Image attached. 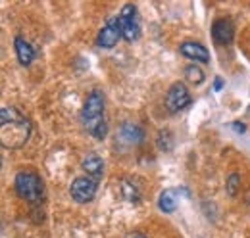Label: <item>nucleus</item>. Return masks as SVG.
<instances>
[{
  "instance_id": "nucleus-16",
  "label": "nucleus",
  "mask_w": 250,
  "mask_h": 238,
  "mask_svg": "<svg viewBox=\"0 0 250 238\" xmlns=\"http://www.w3.org/2000/svg\"><path fill=\"white\" fill-rule=\"evenodd\" d=\"M239 188H241V175H239V173H231V175L227 177V182H225L227 194L235 198V196L239 194Z\"/></svg>"
},
{
  "instance_id": "nucleus-6",
  "label": "nucleus",
  "mask_w": 250,
  "mask_h": 238,
  "mask_svg": "<svg viewBox=\"0 0 250 238\" xmlns=\"http://www.w3.org/2000/svg\"><path fill=\"white\" fill-rule=\"evenodd\" d=\"M190 102H192V98H190V92H188L185 83L177 81V83H173V85L167 89V94H166V108H167L171 114H177V112L188 108Z\"/></svg>"
},
{
  "instance_id": "nucleus-12",
  "label": "nucleus",
  "mask_w": 250,
  "mask_h": 238,
  "mask_svg": "<svg viewBox=\"0 0 250 238\" xmlns=\"http://www.w3.org/2000/svg\"><path fill=\"white\" fill-rule=\"evenodd\" d=\"M14 48H16V56L20 60L21 65H31V61L35 60V48L31 46L29 40H25L23 37H16L14 39Z\"/></svg>"
},
{
  "instance_id": "nucleus-18",
  "label": "nucleus",
  "mask_w": 250,
  "mask_h": 238,
  "mask_svg": "<svg viewBox=\"0 0 250 238\" xmlns=\"http://www.w3.org/2000/svg\"><path fill=\"white\" fill-rule=\"evenodd\" d=\"M223 87V81H221V77H216V83H214V90H221Z\"/></svg>"
},
{
  "instance_id": "nucleus-17",
  "label": "nucleus",
  "mask_w": 250,
  "mask_h": 238,
  "mask_svg": "<svg viewBox=\"0 0 250 238\" xmlns=\"http://www.w3.org/2000/svg\"><path fill=\"white\" fill-rule=\"evenodd\" d=\"M158 146L162 150H171V146H173V137H171V133L169 131H160L158 133Z\"/></svg>"
},
{
  "instance_id": "nucleus-7",
  "label": "nucleus",
  "mask_w": 250,
  "mask_h": 238,
  "mask_svg": "<svg viewBox=\"0 0 250 238\" xmlns=\"http://www.w3.org/2000/svg\"><path fill=\"white\" fill-rule=\"evenodd\" d=\"M120 39H124L122 25H120V16H114V18H108V21L104 23V27L98 31L96 46H100L104 50H110V48H114L120 42Z\"/></svg>"
},
{
  "instance_id": "nucleus-10",
  "label": "nucleus",
  "mask_w": 250,
  "mask_h": 238,
  "mask_svg": "<svg viewBox=\"0 0 250 238\" xmlns=\"http://www.w3.org/2000/svg\"><path fill=\"white\" fill-rule=\"evenodd\" d=\"M179 52H181L185 58L194 60V61H198V63H208V61H210V52H208V48H206L204 44H200V42H194V40H185V42H181Z\"/></svg>"
},
{
  "instance_id": "nucleus-9",
  "label": "nucleus",
  "mask_w": 250,
  "mask_h": 238,
  "mask_svg": "<svg viewBox=\"0 0 250 238\" xmlns=\"http://www.w3.org/2000/svg\"><path fill=\"white\" fill-rule=\"evenodd\" d=\"M116 139H118L122 144H125V146H139V144L145 140V131H143L139 125L125 121V123L120 125Z\"/></svg>"
},
{
  "instance_id": "nucleus-5",
  "label": "nucleus",
  "mask_w": 250,
  "mask_h": 238,
  "mask_svg": "<svg viewBox=\"0 0 250 238\" xmlns=\"http://www.w3.org/2000/svg\"><path fill=\"white\" fill-rule=\"evenodd\" d=\"M98 190V180H94L91 177H77L73 178L71 186H69V194L73 198V202L77 204H89L93 202Z\"/></svg>"
},
{
  "instance_id": "nucleus-15",
  "label": "nucleus",
  "mask_w": 250,
  "mask_h": 238,
  "mask_svg": "<svg viewBox=\"0 0 250 238\" xmlns=\"http://www.w3.org/2000/svg\"><path fill=\"white\" fill-rule=\"evenodd\" d=\"M185 79H187L188 83H192V85H202L206 75H204V71L196 63H188L187 67H185Z\"/></svg>"
},
{
  "instance_id": "nucleus-4",
  "label": "nucleus",
  "mask_w": 250,
  "mask_h": 238,
  "mask_svg": "<svg viewBox=\"0 0 250 238\" xmlns=\"http://www.w3.org/2000/svg\"><path fill=\"white\" fill-rule=\"evenodd\" d=\"M120 16V25H122V35L124 40L127 42H135L141 37V18H139V10L133 4H125L122 8Z\"/></svg>"
},
{
  "instance_id": "nucleus-2",
  "label": "nucleus",
  "mask_w": 250,
  "mask_h": 238,
  "mask_svg": "<svg viewBox=\"0 0 250 238\" xmlns=\"http://www.w3.org/2000/svg\"><path fill=\"white\" fill-rule=\"evenodd\" d=\"M106 100H104V92L98 89L91 90L85 98L83 110H81V121L85 131L94 137L96 140H104L108 135V123H106Z\"/></svg>"
},
{
  "instance_id": "nucleus-1",
  "label": "nucleus",
  "mask_w": 250,
  "mask_h": 238,
  "mask_svg": "<svg viewBox=\"0 0 250 238\" xmlns=\"http://www.w3.org/2000/svg\"><path fill=\"white\" fill-rule=\"evenodd\" d=\"M31 137V123L16 108L0 110V142L6 150H18L25 146Z\"/></svg>"
},
{
  "instance_id": "nucleus-3",
  "label": "nucleus",
  "mask_w": 250,
  "mask_h": 238,
  "mask_svg": "<svg viewBox=\"0 0 250 238\" xmlns=\"http://www.w3.org/2000/svg\"><path fill=\"white\" fill-rule=\"evenodd\" d=\"M14 188L21 200H25L27 204H33V206L41 204L44 198V182H42L41 175L31 169H23L16 175Z\"/></svg>"
},
{
  "instance_id": "nucleus-14",
  "label": "nucleus",
  "mask_w": 250,
  "mask_h": 238,
  "mask_svg": "<svg viewBox=\"0 0 250 238\" xmlns=\"http://www.w3.org/2000/svg\"><path fill=\"white\" fill-rule=\"evenodd\" d=\"M122 194L127 202L131 204H139L143 194H141V186H137V182L133 178H122Z\"/></svg>"
},
{
  "instance_id": "nucleus-19",
  "label": "nucleus",
  "mask_w": 250,
  "mask_h": 238,
  "mask_svg": "<svg viewBox=\"0 0 250 238\" xmlns=\"http://www.w3.org/2000/svg\"><path fill=\"white\" fill-rule=\"evenodd\" d=\"M125 238H148V237H145L143 233H129Z\"/></svg>"
},
{
  "instance_id": "nucleus-11",
  "label": "nucleus",
  "mask_w": 250,
  "mask_h": 238,
  "mask_svg": "<svg viewBox=\"0 0 250 238\" xmlns=\"http://www.w3.org/2000/svg\"><path fill=\"white\" fill-rule=\"evenodd\" d=\"M81 167L87 173V177L94 178V180H100L104 175V161L98 154H87L81 161Z\"/></svg>"
},
{
  "instance_id": "nucleus-13",
  "label": "nucleus",
  "mask_w": 250,
  "mask_h": 238,
  "mask_svg": "<svg viewBox=\"0 0 250 238\" xmlns=\"http://www.w3.org/2000/svg\"><path fill=\"white\" fill-rule=\"evenodd\" d=\"M179 206V196H177V190L173 188H167L160 194L158 198V208L162 209L164 213H173Z\"/></svg>"
},
{
  "instance_id": "nucleus-8",
  "label": "nucleus",
  "mask_w": 250,
  "mask_h": 238,
  "mask_svg": "<svg viewBox=\"0 0 250 238\" xmlns=\"http://www.w3.org/2000/svg\"><path fill=\"white\" fill-rule=\"evenodd\" d=\"M212 37H214V42L219 44V46L231 44L233 39H235V23L229 18L216 20L214 25H212Z\"/></svg>"
}]
</instances>
